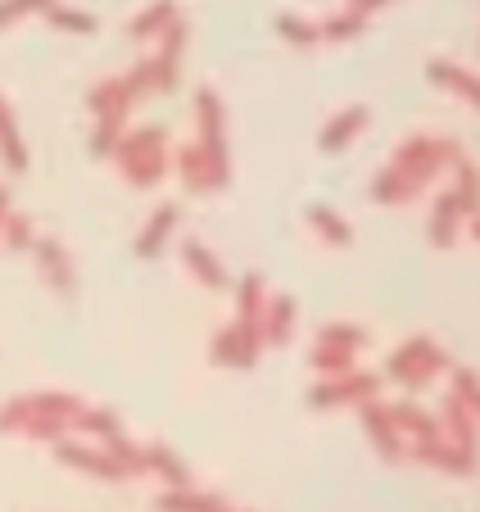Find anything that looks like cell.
Instances as JSON below:
<instances>
[]
</instances>
